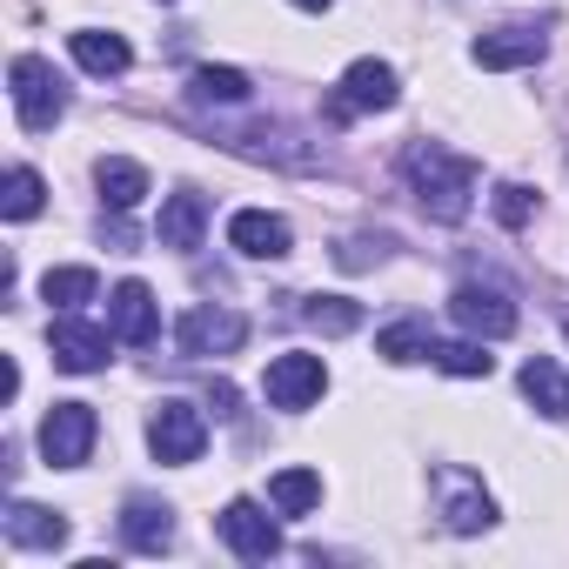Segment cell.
Segmentation results:
<instances>
[{
    "label": "cell",
    "mask_w": 569,
    "mask_h": 569,
    "mask_svg": "<svg viewBox=\"0 0 569 569\" xmlns=\"http://www.w3.org/2000/svg\"><path fill=\"white\" fill-rule=\"evenodd\" d=\"M402 174H409V188H416V201H422L429 221H462L469 201H476V161L449 154L442 141H409Z\"/></svg>",
    "instance_id": "cell-1"
},
{
    "label": "cell",
    "mask_w": 569,
    "mask_h": 569,
    "mask_svg": "<svg viewBox=\"0 0 569 569\" xmlns=\"http://www.w3.org/2000/svg\"><path fill=\"white\" fill-rule=\"evenodd\" d=\"M8 81H14V114H21L28 134L54 128V121L68 114V88H61V74H54L41 54H21V61L8 68Z\"/></svg>",
    "instance_id": "cell-2"
},
{
    "label": "cell",
    "mask_w": 569,
    "mask_h": 569,
    "mask_svg": "<svg viewBox=\"0 0 569 569\" xmlns=\"http://www.w3.org/2000/svg\"><path fill=\"white\" fill-rule=\"evenodd\" d=\"M94 436H101V422H94L88 402H54L48 422H41V456H48L54 469H81L88 449H94Z\"/></svg>",
    "instance_id": "cell-3"
},
{
    "label": "cell",
    "mask_w": 569,
    "mask_h": 569,
    "mask_svg": "<svg viewBox=\"0 0 569 569\" xmlns=\"http://www.w3.org/2000/svg\"><path fill=\"white\" fill-rule=\"evenodd\" d=\"M148 449H154V462H194L208 449V416L194 402H161L148 416Z\"/></svg>",
    "instance_id": "cell-4"
},
{
    "label": "cell",
    "mask_w": 569,
    "mask_h": 569,
    "mask_svg": "<svg viewBox=\"0 0 569 569\" xmlns=\"http://www.w3.org/2000/svg\"><path fill=\"white\" fill-rule=\"evenodd\" d=\"M214 529H221V542H228L241 562H268V556H281V529H274V516H268L261 502H248V496H234V502L214 516Z\"/></svg>",
    "instance_id": "cell-5"
},
{
    "label": "cell",
    "mask_w": 569,
    "mask_h": 569,
    "mask_svg": "<svg viewBox=\"0 0 569 569\" xmlns=\"http://www.w3.org/2000/svg\"><path fill=\"white\" fill-rule=\"evenodd\" d=\"M402 101V81H396V68L389 61H356L349 74H342V94L329 101V114L342 121V114H382V108H396Z\"/></svg>",
    "instance_id": "cell-6"
},
{
    "label": "cell",
    "mask_w": 569,
    "mask_h": 569,
    "mask_svg": "<svg viewBox=\"0 0 569 569\" xmlns=\"http://www.w3.org/2000/svg\"><path fill=\"white\" fill-rule=\"evenodd\" d=\"M261 389H268L274 409H309V402H322L329 369H322V356H274L268 376H261Z\"/></svg>",
    "instance_id": "cell-7"
},
{
    "label": "cell",
    "mask_w": 569,
    "mask_h": 569,
    "mask_svg": "<svg viewBox=\"0 0 569 569\" xmlns=\"http://www.w3.org/2000/svg\"><path fill=\"white\" fill-rule=\"evenodd\" d=\"M121 336L114 329H94V322H74V316H61L54 329H48V349H54V369H68V376H94L101 362H108V349H114Z\"/></svg>",
    "instance_id": "cell-8"
},
{
    "label": "cell",
    "mask_w": 569,
    "mask_h": 569,
    "mask_svg": "<svg viewBox=\"0 0 569 569\" xmlns=\"http://www.w3.org/2000/svg\"><path fill=\"white\" fill-rule=\"evenodd\" d=\"M449 309H456V322H462L469 336H482V342H502V336L516 329V302H509L502 289H489V281H462V289L449 296Z\"/></svg>",
    "instance_id": "cell-9"
},
{
    "label": "cell",
    "mask_w": 569,
    "mask_h": 569,
    "mask_svg": "<svg viewBox=\"0 0 569 569\" xmlns=\"http://www.w3.org/2000/svg\"><path fill=\"white\" fill-rule=\"evenodd\" d=\"M174 342H181V356H234L248 342V322L234 309H188Z\"/></svg>",
    "instance_id": "cell-10"
},
{
    "label": "cell",
    "mask_w": 569,
    "mask_h": 569,
    "mask_svg": "<svg viewBox=\"0 0 569 569\" xmlns=\"http://www.w3.org/2000/svg\"><path fill=\"white\" fill-rule=\"evenodd\" d=\"M436 489H442V522L456 536H476V529L496 522V502H489V489L469 469H436Z\"/></svg>",
    "instance_id": "cell-11"
},
{
    "label": "cell",
    "mask_w": 569,
    "mask_h": 569,
    "mask_svg": "<svg viewBox=\"0 0 569 569\" xmlns=\"http://www.w3.org/2000/svg\"><path fill=\"white\" fill-rule=\"evenodd\" d=\"M228 248H241L248 261H281V254L296 248V228L281 221V214H268V208H241L228 221Z\"/></svg>",
    "instance_id": "cell-12"
},
{
    "label": "cell",
    "mask_w": 569,
    "mask_h": 569,
    "mask_svg": "<svg viewBox=\"0 0 569 569\" xmlns=\"http://www.w3.org/2000/svg\"><path fill=\"white\" fill-rule=\"evenodd\" d=\"M469 54H476V68H496V74H502V68H536V61L549 54V34H542V28H522V21H516V28L476 34V48H469Z\"/></svg>",
    "instance_id": "cell-13"
},
{
    "label": "cell",
    "mask_w": 569,
    "mask_h": 569,
    "mask_svg": "<svg viewBox=\"0 0 569 569\" xmlns=\"http://www.w3.org/2000/svg\"><path fill=\"white\" fill-rule=\"evenodd\" d=\"M108 329L121 342H134V349H148L161 336V316H154V289H148V281H121V289L108 296Z\"/></svg>",
    "instance_id": "cell-14"
},
{
    "label": "cell",
    "mask_w": 569,
    "mask_h": 569,
    "mask_svg": "<svg viewBox=\"0 0 569 569\" xmlns=\"http://www.w3.org/2000/svg\"><path fill=\"white\" fill-rule=\"evenodd\" d=\"M121 536H128V549L161 556V549L174 542V516H168V502H154V496H128V509H121Z\"/></svg>",
    "instance_id": "cell-15"
},
{
    "label": "cell",
    "mask_w": 569,
    "mask_h": 569,
    "mask_svg": "<svg viewBox=\"0 0 569 569\" xmlns=\"http://www.w3.org/2000/svg\"><path fill=\"white\" fill-rule=\"evenodd\" d=\"M94 188H101V201H108L114 214H128V208L148 201V168L128 161V154H101V161H94Z\"/></svg>",
    "instance_id": "cell-16"
},
{
    "label": "cell",
    "mask_w": 569,
    "mask_h": 569,
    "mask_svg": "<svg viewBox=\"0 0 569 569\" xmlns=\"http://www.w3.org/2000/svg\"><path fill=\"white\" fill-rule=\"evenodd\" d=\"M8 542L14 549H68V516L41 509V502H14L8 509Z\"/></svg>",
    "instance_id": "cell-17"
},
{
    "label": "cell",
    "mask_w": 569,
    "mask_h": 569,
    "mask_svg": "<svg viewBox=\"0 0 569 569\" xmlns=\"http://www.w3.org/2000/svg\"><path fill=\"white\" fill-rule=\"evenodd\" d=\"M201 228H208V201L201 194H168L161 201V221H154L161 248H201Z\"/></svg>",
    "instance_id": "cell-18"
},
{
    "label": "cell",
    "mask_w": 569,
    "mask_h": 569,
    "mask_svg": "<svg viewBox=\"0 0 569 569\" xmlns=\"http://www.w3.org/2000/svg\"><path fill=\"white\" fill-rule=\"evenodd\" d=\"M74 61L108 81V74H128V68H134V48H128L121 34H108V28H81V34H74Z\"/></svg>",
    "instance_id": "cell-19"
},
{
    "label": "cell",
    "mask_w": 569,
    "mask_h": 569,
    "mask_svg": "<svg viewBox=\"0 0 569 569\" xmlns=\"http://www.w3.org/2000/svg\"><path fill=\"white\" fill-rule=\"evenodd\" d=\"M522 396H529L542 416H569V376H562L549 356H529V362H522Z\"/></svg>",
    "instance_id": "cell-20"
},
{
    "label": "cell",
    "mask_w": 569,
    "mask_h": 569,
    "mask_svg": "<svg viewBox=\"0 0 569 569\" xmlns=\"http://www.w3.org/2000/svg\"><path fill=\"white\" fill-rule=\"evenodd\" d=\"M376 356H389V362H422V356H436V329H429L422 316L389 322V329L376 336Z\"/></svg>",
    "instance_id": "cell-21"
},
{
    "label": "cell",
    "mask_w": 569,
    "mask_h": 569,
    "mask_svg": "<svg viewBox=\"0 0 569 569\" xmlns=\"http://www.w3.org/2000/svg\"><path fill=\"white\" fill-rule=\"evenodd\" d=\"M94 289H101L94 268H48V274H41V296H48L61 316H74L81 302H94Z\"/></svg>",
    "instance_id": "cell-22"
},
{
    "label": "cell",
    "mask_w": 569,
    "mask_h": 569,
    "mask_svg": "<svg viewBox=\"0 0 569 569\" xmlns=\"http://www.w3.org/2000/svg\"><path fill=\"white\" fill-rule=\"evenodd\" d=\"M268 502H274L281 516H309V509L322 502V476H316V469H281V476L268 482Z\"/></svg>",
    "instance_id": "cell-23"
},
{
    "label": "cell",
    "mask_w": 569,
    "mask_h": 569,
    "mask_svg": "<svg viewBox=\"0 0 569 569\" xmlns=\"http://www.w3.org/2000/svg\"><path fill=\"white\" fill-rule=\"evenodd\" d=\"M41 174L34 168H8V181H0V214L8 221H28V214H41Z\"/></svg>",
    "instance_id": "cell-24"
},
{
    "label": "cell",
    "mask_w": 569,
    "mask_h": 569,
    "mask_svg": "<svg viewBox=\"0 0 569 569\" xmlns=\"http://www.w3.org/2000/svg\"><path fill=\"white\" fill-rule=\"evenodd\" d=\"M302 322L322 336H349V329H362V309L349 296H316V302H302Z\"/></svg>",
    "instance_id": "cell-25"
},
{
    "label": "cell",
    "mask_w": 569,
    "mask_h": 569,
    "mask_svg": "<svg viewBox=\"0 0 569 569\" xmlns=\"http://www.w3.org/2000/svg\"><path fill=\"white\" fill-rule=\"evenodd\" d=\"M194 101L241 108V101H248V74H241V68H201V74H194Z\"/></svg>",
    "instance_id": "cell-26"
},
{
    "label": "cell",
    "mask_w": 569,
    "mask_h": 569,
    "mask_svg": "<svg viewBox=\"0 0 569 569\" xmlns=\"http://www.w3.org/2000/svg\"><path fill=\"white\" fill-rule=\"evenodd\" d=\"M436 369H449V376H489L496 356H482V342H436Z\"/></svg>",
    "instance_id": "cell-27"
},
{
    "label": "cell",
    "mask_w": 569,
    "mask_h": 569,
    "mask_svg": "<svg viewBox=\"0 0 569 569\" xmlns=\"http://www.w3.org/2000/svg\"><path fill=\"white\" fill-rule=\"evenodd\" d=\"M389 254H396V241H389V234H349V241L336 248V261H342V268H369V261H389Z\"/></svg>",
    "instance_id": "cell-28"
},
{
    "label": "cell",
    "mask_w": 569,
    "mask_h": 569,
    "mask_svg": "<svg viewBox=\"0 0 569 569\" xmlns=\"http://www.w3.org/2000/svg\"><path fill=\"white\" fill-rule=\"evenodd\" d=\"M529 214H536V194L516 188V181H502V188H496V221H502V228H522Z\"/></svg>",
    "instance_id": "cell-29"
},
{
    "label": "cell",
    "mask_w": 569,
    "mask_h": 569,
    "mask_svg": "<svg viewBox=\"0 0 569 569\" xmlns=\"http://www.w3.org/2000/svg\"><path fill=\"white\" fill-rule=\"evenodd\" d=\"M296 8H302V14H322V8H336V0H296Z\"/></svg>",
    "instance_id": "cell-30"
}]
</instances>
